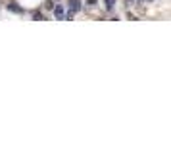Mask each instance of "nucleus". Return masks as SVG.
Instances as JSON below:
<instances>
[{"label": "nucleus", "instance_id": "nucleus-2", "mask_svg": "<svg viewBox=\"0 0 171 165\" xmlns=\"http://www.w3.org/2000/svg\"><path fill=\"white\" fill-rule=\"evenodd\" d=\"M44 8L46 10H54V2H52V0H48V2L44 4Z\"/></svg>", "mask_w": 171, "mask_h": 165}, {"label": "nucleus", "instance_id": "nucleus-1", "mask_svg": "<svg viewBox=\"0 0 171 165\" xmlns=\"http://www.w3.org/2000/svg\"><path fill=\"white\" fill-rule=\"evenodd\" d=\"M54 14H56V17H58V19H64V17H65L64 6H54Z\"/></svg>", "mask_w": 171, "mask_h": 165}, {"label": "nucleus", "instance_id": "nucleus-4", "mask_svg": "<svg viewBox=\"0 0 171 165\" xmlns=\"http://www.w3.org/2000/svg\"><path fill=\"white\" fill-rule=\"evenodd\" d=\"M33 17H35V19H43V15H40L39 12H35V14H33Z\"/></svg>", "mask_w": 171, "mask_h": 165}, {"label": "nucleus", "instance_id": "nucleus-5", "mask_svg": "<svg viewBox=\"0 0 171 165\" xmlns=\"http://www.w3.org/2000/svg\"><path fill=\"white\" fill-rule=\"evenodd\" d=\"M87 4H96V0H87Z\"/></svg>", "mask_w": 171, "mask_h": 165}, {"label": "nucleus", "instance_id": "nucleus-3", "mask_svg": "<svg viewBox=\"0 0 171 165\" xmlns=\"http://www.w3.org/2000/svg\"><path fill=\"white\" fill-rule=\"evenodd\" d=\"M113 2H116V0H106V8L112 10V8H113Z\"/></svg>", "mask_w": 171, "mask_h": 165}]
</instances>
